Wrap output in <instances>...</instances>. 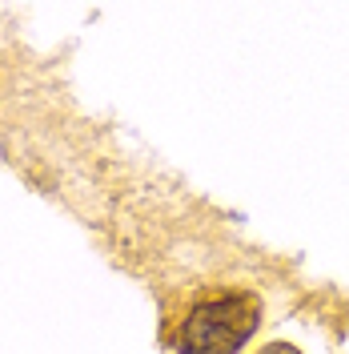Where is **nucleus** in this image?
I'll return each instance as SVG.
<instances>
[{
  "label": "nucleus",
  "instance_id": "2",
  "mask_svg": "<svg viewBox=\"0 0 349 354\" xmlns=\"http://www.w3.org/2000/svg\"><path fill=\"white\" fill-rule=\"evenodd\" d=\"M265 354H297V351H293V346H269Z\"/></svg>",
  "mask_w": 349,
  "mask_h": 354
},
{
  "label": "nucleus",
  "instance_id": "1",
  "mask_svg": "<svg viewBox=\"0 0 349 354\" xmlns=\"http://www.w3.org/2000/svg\"><path fill=\"white\" fill-rule=\"evenodd\" d=\"M253 330H257L253 298L233 294L221 302H205L181 330V354H237Z\"/></svg>",
  "mask_w": 349,
  "mask_h": 354
}]
</instances>
